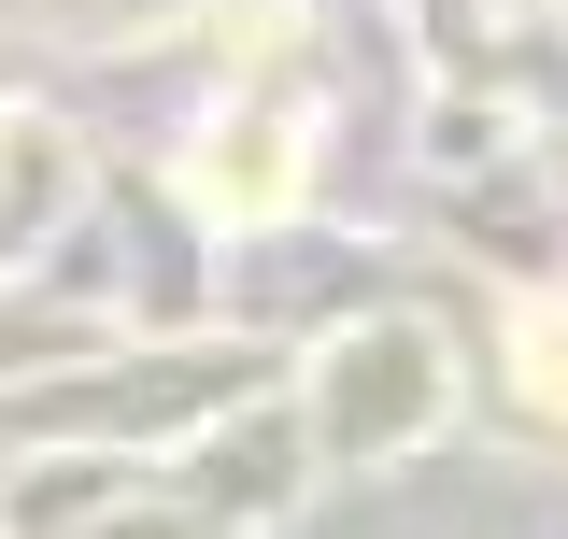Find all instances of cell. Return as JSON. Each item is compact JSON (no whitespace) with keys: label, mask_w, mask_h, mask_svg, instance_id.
Segmentation results:
<instances>
[{"label":"cell","mask_w":568,"mask_h":539,"mask_svg":"<svg viewBox=\"0 0 568 539\" xmlns=\"http://www.w3.org/2000/svg\"><path fill=\"white\" fill-rule=\"evenodd\" d=\"M185 185H200V213H271L284 185H298V142H284V114H271V100H242Z\"/></svg>","instance_id":"obj_1"},{"label":"cell","mask_w":568,"mask_h":539,"mask_svg":"<svg viewBox=\"0 0 568 539\" xmlns=\"http://www.w3.org/2000/svg\"><path fill=\"white\" fill-rule=\"evenodd\" d=\"M526 355H540V398L568 411V327H526Z\"/></svg>","instance_id":"obj_2"}]
</instances>
